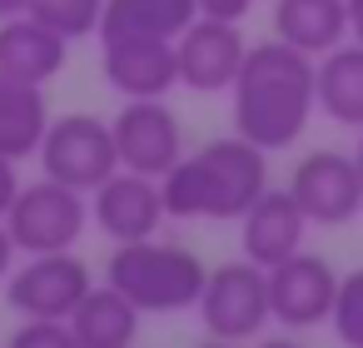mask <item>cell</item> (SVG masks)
Masks as SVG:
<instances>
[{
  "label": "cell",
  "instance_id": "7",
  "mask_svg": "<svg viewBox=\"0 0 363 348\" xmlns=\"http://www.w3.org/2000/svg\"><path fill=\"white\" fill-rule=\"evenodd\" d=\"M90 288H95V279L75 249L26 254V264H16L6 274V303L21 318H70Z\"/></svg>",
  "mask_w": 363,
  "mask_h": 348
},
{
  "label": "cell",
  "instance_id": "14",
  "mask_svg": "<svg viewBox=\"0 0 363 348\" xmlns=\"http://www.w3.org/2000/svg\"><path fill=\"white\" fill-rule=\"evenodd\" d=\"M303 234H308V214L298 209V199L289 189H264L239 219V254L254 259L259 269H274L303 249Z\"/></svg>",
  "mask_w": 363,
  "mask_h": 348
},
{
  "label": "cell",
  "instance_id": "30",
  "mask_svg": "<svg viewBox=\"0 0 363 348\" xmlns=\"http://www.w3.org/2000/svg\"><path fill=\"white\" fill-rule=\"evenodd\" d=\"M194 348H234L229 338H204V343H194Z\"/></svg>",
  "mask_w": 363,
  "mask_h": 348
},
{
  "label": "cell",
  "instance_id": "4",
  "mask_svg": "<svg viewBox=\"0 0 363 348\" xmlns=\"http://www.w3.org/2000/svg\"><path fill=\"white\" fill-rule=\"evenodd\" d=\"M194 313L204 323L209 338H259L269 323H274V308H269V269H259L254 259H229L219 269L204 274V288L194 298Z\"/></svg>",
  "mask_w": 363,
  "mask_h": 348
},
{
  "label": "cell",
  "instance_id": "29",
  "mask_svg": "<svg viewBox=\"0 0 363 348\" xmlns=\"http://www.w3.org/2000/svg\"><path fill=\"white\" fill-rule=\"evenodd\" d=\"M254 348H303L298 338H264V343H254Z\"/></svg>",
  "mask_w": 363,
  "mask_h": 348
},
{
  "label": "cell",
  "instance_id": "5",
  "mask_svg": "<svg viewBox=\"0 0 363 348\" xmlns=\"http://www.w3.org/2000/svg\"><path fill=\"white\" fill-rule=\"evenodd\" d=\"M6 229H11L21 254H60V249H75L85 239L90 204L80 189L45 174L35 184H21L16 204L6 209Z\"/></svg>",
  "mask_w": 363,
  "mask_h": 348
},
{
  "label": "cell",
  "instance_id": "2",
  "mask_svg": "<svg viewBox=\"0 0 363 348\" xmlns=\"http://www.w3.org/2000/svg\"><path fill=\"white\" fill-rule=\"evenodd\" d=\"M169 219H244V209L269 189V155L244 135L214 140L160 179Z\"/></svg>",
  "mask_w": 363,
  "mask_h": 348
},
{
  "label": "cell",
  "instance_id": "13",
  "mask_svg": "<svg viewBox=\"0 0 363 348\" xmlns=\"http://www.w3.org/2000/svg\"><path fill=\"white\" fill-rule=\"evenodd\" d=\"M100 70H105V85L125 100H164L179 85L174 40H155V35L100 40Z\"/></svg>",
  "mask_w": 363,
  "mask_h": 348
},
{
  "label": "cell",
  "instance_id": "23",
  "mask_svg": "<svg viewBox=\"0 0 363 348\" xmlns=\"http://www.w3.org/2000/svg\"><path fill=\"white\" fill-rule=\"evenodd\" d=\"M6 348H80V338L70 333L65 318H26L6 338Z\"/></svg>",
  "mask_w": 363,
  "mask_h": 348
},
{
  "label": "cell",
  "instance_id": "6",
  "mask_svg": "<svg viewBox=\"0 0 363 348\" xmlns=\"http://www.w3.org/2000/svg\"><path fill=\"white\" fill-rule=\"evenodd\" d=\"M40 169L80 194L100 189L115 169H120V150L110 135V120L100 115H60L50 120L45 140H40Z\"/></svg>",
  "mask_w": 363,
  "mask_h": 348
},
{
  "label": "cell",
  "instance_id": "22",
  "mask_svg": "<svg viewBox=\"0 0 363 348\" xmlns=\"http://www.w3.org/2000/svg\"><path fill=\"white\" fill-rule=\"evenodd\" d=\"M333 333L343 348H363V269L338 279V298H333Z\"/></svg>",
  "mask_w": 363,
  "mask_h": 348
},
{
  "label": "cell",
  "instance_id": "12",
  "mask_svg": "<svg viewBox=\"0 0 363 348\" xmlns=\"http://www.w3.org/2000/svg\"><path fill=\"white\" fill-rule=\"evenodd\" d=\"M244 30L239 21H214L199 16L179 40H174V60H179V85L199 90V95H229L239 65H244Z\"/></svg>",
  "mask_w": 363,
  "mask_h": 348
},
{
  "label": "cell",
  "instance_id": "3",
  "mask_svg": "<svg viewBox=\"0 0 363 348\" xmlns=\"http://www.w3.org/2000/svg\"><path fill=\"white\" fill-rule=\"evenodd\" d=\"M204 259L184 244L169 239H135V244H115L110 264H105V284L120 288L140 313H184L194 308L199 288H204Z\"/></svg>",
  "mask_w": 363,
  "mask_h": 348
},
{
  "label": "cell",
  "instance_id": "9",
  "mask_svg": "<svg viewBox=\"0 0 363 348\" xmlns=\"http://www.w3.org/2000/svg\"><path fill=\"white\" fill-rule=\"evenodd\" d=\"M289 194L298 199V209L308 214V224L338 229V224L358 219V209H363V174H358V159H353V155H338V150H313V155H303V159L294 164Z\"/></svg>",
  "mask_w": 363,
  "mask_h": 348
},
{
  "label": "cell",
  "instance_id": "15",
  "mask_svg": "<svg viewBox=\"0 0 363 348\" xmlns=\"http://www.w3.org/2000/svg\"><path fill=\"white\" fill-rule=\"evenodd\" d=\"M65 50H70V40L55 35L50 26L30 21V16L0 21V75H6V80L50 85L65 70Z\"/></svg>",
  "mask_w": 363,
  "mask_h": 348
},
{
  "label": "cell",
  "instance_id": "20",
  "mask_svg": "<svg viewBox=\"0 0 363 348\" xmlns=\"http://www.w3.org/2000/svg\"><path fill=\"white\" fill-rule=\"evenodd\" d=\"M199 21L194 0H105L100 11V40L110 35H155V40H179Z\"/></svg>",
  "mask_w": 363,
  "mask_h": 348
},
{
  "label": "cell",
  "instance_id": "19",
  "mask_svg": "<svg viewBox=\"0 0 363 348\" xmlns=\"http://www.w3.org/2000/svg\"><path fill=\"white\" fill-rule=\"evenodd\" d=\"M45 130H50L45 85H26V80H6V75H0V155L16 159V164L40 155Z\"/></svg>",
  "mask_w": 363,
  "mask_h": 348
},
{
  "label": "cell",
  "instance_id": "28",
  "mask_svg": "<svg viewBox=\"0 0 363 348\" xmlns=\"http://www.w3.org/2000/svg\"><path fill=\"white\" fill-rule=\"evenodd\" d=\"M30 0H0V21H11V16H26Z\"/></svg>",
  "mask_w": 363,
  "mask_h": 348
},
{
  "label": "cell",
  "instance_id": "17",
  "mask_svg": "<svg viewBox=\"0 0 363 348\" xmlns=\"http://www.w3.org/2000/svg\"><path fill=\"white\" fill-rule=\"evenodd\" d=\"M313 95H318V110L333 125L363 130V45L358 40H343L328 55H318Z\"/></svg>",
  "mask_w": 363,
  "mask_h": 348
},
{
  "label": "cell",
  "instance_id": "16",
  "mask_svg": "<svg viewBox=\"0 0 363 348\" xmlns=\"http://www.w3.org/2000/svg\"><path fill=\"white\" fill-rule=\"evenodd\" d=\"M274 35L318 60L348 40V0H274Z\"/></svg>",
  "mask_w": 363,
  "mask_h": 348
},
{
  "label": "cell",
  "instance_id": "10",
  "mask_svg": "<svg viewBox=\"0 0 363 348\" xmlns=\"http://www.w3.org/2000/svg\"><path fill=\"white\" fill-rule=\"evenodd\" d=\"M338 279L333 264L323 254H289L284 264L269 269V308H274V323L284 328H318L333 318V298H338Z\"/></svg>",
  "mask_w": 363,
  "mask_h": 348
},
{
  "label": "cell",
  "instance_id": "21",
  "mask_svg": "<svg viewBox=\"0 0 363 348\" xmlns=\"http://www.w3.org/2000/svg\"><path fill=\"white\" fill-rule=\"evenodd\" d=\"M100 11H105V0H30L26 16L50 26L55 35L65 40H80V35H95L100 30Z\"/></svg>",
  "mask_w": 363,
  "mask_h": 348
},
{
  "label": "cell",
  "instance_id": "11",
  "mask_svg": "<svg viewBox=\"0 0 363 348\" xmlns=\"http://www.w3.org/2000/svg\"><path fill=\"white\" fill-rule=\"evenodd\" d=\"M164 189L150 174L135 169H115L100 189H90V224L110 239V244H135V239H155L164 224Z\"/></svg>",
  "mask_w": 363,
  "mask_h": 348
},
{
  "label": "cell",
  "instance_id": "1",
  "mask_svg": "<svg viewBox=\"0 0 363 348\" xmlns=\"http://www.w3.org/2000/svg\"><path fill=\"white\" fill-rule=\"evenodd\" d=\"M313 70L318 60L294 50L289 40H259L244 50V65L229 85L234 100V135H244L249 145H259L264 155L289 150L303 140L318 95H313Z\"/></svg>",
  "mask_w": 363,
  "mask_h": 348
},
{
  "label": "cell",
  "instance_id": "24",
  "mask_svg": "<svg viewBox=\"0 0 363 348\" xmlns=\"http://www.w3.org/2000/svg\"><path fill=\"white\" fill-rule=\"evenodd\" d=\"M199 16H214V21H244L254 11V0H194Z\"/></svg>",
  "mask_w": 363,
  "mask_h": 348
},
{
  "label": "cell",
  "instance_id": "31",
  "mask_svg": "<svg viewBox=\"0 0 363 348\" xmlns=\"http://www.w3.org/2000/svg\"><path fill=\"white\" fill-rule=\"evenodd\" d=\"M353 159H358V174H363V130H358V145H353Z\"/></svg>",
  "mask_w": 363,
  "mask_h": 348
},
{
  "label": "cell",
  "instance_id": "27",
  "mask_svg": "<svg viewBox=\"0 0 363 348\" xmlns=\"http://www.w3.org/2000/svg\"><path fill=\"white\" fill-rule=\"evenodd\" d=\"M348 40L363 45V0H348Z\"/></svg>",
  "mask_w": 363,
  "mask_h": 348
},
{
  "label": "cell",
  "instance_id": "18",
  "mask_svg": "<svg viewBox=\"0 0 363 348\" xmlns=\"http://www.w3.org/2000/svg\"><path fill=\"white\" fill-rule=\"evenodd\" d=\"M65 323H70V333L80 338V348H135L140 308H135L120 288L95 284V288L75 303V313H70Z\"/></svg>",
  "mask_w": 363,
  "mask_h": 348
},
{
  "label": "cell",
  "instance_id": "25",
  "mask_svg": "<svg viewBox=\"0 0 363 348\" xmlns=\"http://www.w3.org/2000/svg\"><path fill=\"white\" fill-rule=\"evenodd\" d=\"M16 194H21V174H16V159H6V155H0V219H6V209L16 204Z\"/></svg>",
  "mask_w": 363,
  "mask_h": 348
},
{
  "label": "cell",
  "instance_id": "26",
  "mask_svg": "<svg viewBox=\"0 0 363 348\" xmlns=\"http://www.w3.org/2000/svg\"><path fill=\"white\" fill-rule=\"evenodd\" d=\"M16 239H11V229H6V219H0V279H6L11 269H16Z\"/></svg>",
  "mask_w": 363,
  "mask_h": 348
},
{
  "label": "cell",
  "instance_id": "8",
  "mask_svg": "<svg viewBox=\"0 0 363 348\" xmlns=\"http://www.w3.org/2000/svg\"><path fill=\"white\" fill-rule=\"evenodd\" d=\"M115 150H120V169L164 179L179 155H184V125L164 100H125L120 115L110 120Z\"/></svg>",
  "mask_w": 363,
  "mask_h": 348
}]
</instances>
